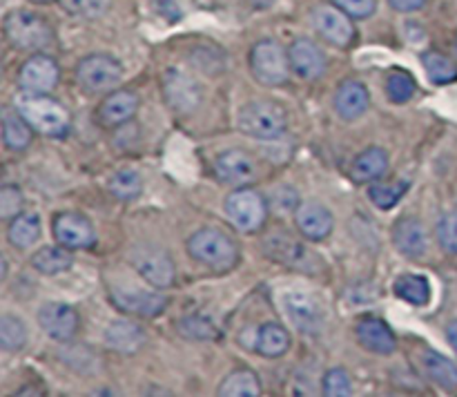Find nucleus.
Masks as SVG:
<instances>
[{
	"label": "nucleus",
	"instance_id": "f257e3e1",
	"mask_svg": "<svg viewBox=\"0 0 457 397\" xmlns=\"http://www.w3.org/2000/svg\"><path fill=\"white\" fill-rule=\"evenodd\" d=\"M16 110L22 119L31 125V129L43 136L61 138L70 129V114L58 101L49 98L47 94L22 92L16 98Z\"/></svg>",
	"mask_w": 457,
	"mask_h": 397
},
{
	"label": "nucleus",
	"instance_id": "f03ea898",
	"mask_svg": "<svg viewBox=\"0 0 457 397\" xmlns=\"http://www.w3.org/2000/svg\"><path fill=\"white\" fill-rule=\"evenodd\" d=\"M187 252L192 259L205 263L212 270H230L239 259V248L226 232L217 227H204L187 239Z\"/></svg>",
	"mask_w": 457,
	"mask_h": 397
},
{
	"label": "nucleus",
	"instance_id": "7ed1b4c3",
	"mask_svg": "<svg viewBox=\"0 0 457 397\" xmlns=\"http://www.w3.org/2000/svg\"><path fill=\"white\" fill-rule=\"evenodd\" d=\"M4 36L16 49L25 52H38L52 45L54 34L52 27L38 13L27 12V9H16V12L4 16Z\"/></svg>",
	"mask_w": 457,
	"mask_h": 397
},
{
	"label": "nucleus",
	"instance_id": "20e7f679",
	"mask_svg": "<svg viewBox=\"0 0 457 397\" xmlns=\"http://www.w3.org/2000/svg\"><path fill=\"white\" fill-rule=\"evenodd\" d=\"M239 129L259 141H275L288 128L286 112L272 101H250L239 112Z\"/></svg>",
	"mask_w": 457,
	"mask_h": 397
},
{
	"label": "nucleus",
	"instance_id": "39448f33",
	"mask_svg": "<svg viewBox=\"0 0 457 397\" xmlns=\"http://www.w3.org/2000/svg\"><path fill=\"white\" fill-rule=\"evenodd\" d=\"M290 70L293 67H290L288 54L277 40H259L250 49V71L262 85H268V87L284 85L288 80Z\"/></svg>",
	"mask_w": 457,
	"mask_h": 397
},
{
	"label": "nucleus",
	"instance_id": "423d86ee",
	"mask_svg": "<svg viewBox=\"0 0 457 397\" xmlns=\"http://www.w3.org/2000/svg\"><path fill=\"white\" fill-rule=\"evenodd\" d=\"M123 79V67L116 58L105 56V54H92L83 58L76 67V80L80 89L87 94H101L114 87Z\"/></svg>",
	"mask_w": 457,
	"mask_h": 397
},
{
	"label": "nucleus",
	"instance_id": "0eeeda50",
	"mask_svg": "<svg viewBox=\"0 0 457 397\" xmlns=\"http://www.w3.org/2000/svg\"><path fill=\"white\" fill-rule=\"evenodd\" d=\"M132 266L138 275L154 288L163 290L174 284V261L168 250L156 248V245H137L132 250Z\"/></svg>",
	"mask_w": 457,
	"mask_h": 397
},
{
	"label": "nucleus",
	"instance_id": "6e6552de",
	"mask_svg": "<svg viewBox=\"0 0 457 397\" xmlns=\"http://www.w3.org/2000/svg\"><path fill=\"white\" fill-rule=\"evenodd\" d=\"M266 199L257 190H250V187L232 192L226 199L228 219L241 232H254L257 227H262V223L266 221Z\"/></svg>",
	"mask_w": 457,
	"mask_h": 397
},
{
	"label": "nucleus",
	"instance_id": "1a4fd4ad",
	"mask_svg": "<svg viewBox=\"0 0 457 397\" xmlns=\"http://www.w3.org/2000/svg\"><path fill=\"white\" fill-rule=\"evenodd\" d=\"M52 232L61 245L70 250L92 248L96 244V232L92 221L79 212H61L54 217Z\"/></svg>",
	"mask_w": 457,
	"mask_h": 397
},
{
	"label": "nucleus",
	"instance_id": "9d476101",
	"mask_svg": "<svg viewBox=\"0 0 457 397\" xmlns=\"http://www.w3.org/2000/svg\"><path fill=\"white\" fill-rule=\"evenodd\" d=\"M163 94L168 105L179 114L196 110L201 103V87L190 74L170 67L163 74Z\"/></svg>",
	"mask_w": 457,
	"mask_h": 397
},
{
	"label": "nucleus",
	"instance_id": "9b49d317",
	"mask_svg": "<svg viewBox=\"0 0 457 397\" xmlns=\"http://www.w3.org/2000/svg\"><path fill=\"white\" fill-rule=\"evenodd\" d=\"M58 76H61V70L52 56L34 54L22 62L21 71H18V85L22 87V92L47 94L58 83Z\"/></svg>",
	"mask_w": 457,
	"mask_h": 397
},
{
	"label": "nucleus",
	"instance_id": "f8f14e48",
	"mask_svg": "<svg viewBox=\"0 0 457 397\" xmlns=\"http://www.w3.org/2000/svg\"><path fill=\"white\" fill-rule=\"evenodd\" d=\"M315 27L321 38L328 40L335 47H346L355 38V27H353L351 16L337 4H321L315 9Z\"/></svg>",
	"mask_w": 457,
	"mask_h": 397
},
{
	"label": "nucleus",
	"instance_id": "ddd939ff",
	"mask_svg": "<svg viewBox=\"0 0 457 397\" xmlns=\"http://www.w3.org/2000/svg\"><path fill=\"white\" fill-rule=\"evenodd\" d=\"M110 297L119 310L138 317H154L163 312L165 306H168V299L161 293H154V290L112 288Z\"/></svg>",
	"mask_w": 457,
	"mask_h": 397
},
{
	"label": "nucleus",
	"instance_id": "4468645a",
	"mask_svg": "<svg viewBox=\"0 0 457 397\" xmlns=\"http://www.w3.org/2000/svg\"><path fill=\"white\" fill-rule=\"evenodd\" d=\"M38 324L54 342H70L79 330V312L67 303H43L38 310Z\"/></svg>",
	"mask_w": 457,
	"mask_h": 397
},
{
	"label": "nucleus",
	"instance_id": "2eb2a0df",
	"mask_svg": "<svg viewBox=\"0 0 457 397\" xmlns=\"http://www.w3.org/2000/svg\"><path fill=\"white\" fill-rule=\"evenodd\" d=\"M284 310L295 324V328L302 330V333L315 335L324 326V308L320 306L315 297L306 293H286Z\"/></svg>",
	"mask_w": 457,
	"mask_h": 397
},
{
	"label": "nucleus",
	"instance_id": "dca6fc26",
	"mask_svg": "<svg viewBox=\"0 0 457 397\" xmlns=\"http://www.w3.org/2000/svg\"><path fill=\"white\" fill-rule=\"evenodd\" d=\"M214 172L228 186H245L257 177V165L254 159L245 150H226L214 161Z\"/></svg>",
	"mask_w": 457,
	"mask_h": 397
},
{
	"label": "nucleus",
	"instance_id": "f3484780",
	"mask_svg": "<svg viewBox=\"0 0 457 397\" xmlns=\"http://www.w3.org/2000/svg\"><path fill=\"white\" fill-rule=\"evenodd\" d=\"M290 67L303 80L320 79L326 71V54L311 38H297L288 47Z\"/></svg>",
	"mask_w": 457,
	"mask_h": 397
},
{
	"label": "nucleus",
	"instance_id": "a211bd4d",
	"mask_svg": "<svg viewBox=\"0 0 457 397\" xmlns=\"http://www.w3.org/2000/svg\"><path fill=\"white\" fill-rule=\"evenodd\" d=\"M295 223H297L302 236L311 241H324L333 232L335 219L326 205L317 203V201H306V203H299L297 212H295Z\"/></svg>",
	"mask_w": 457,
	"mask_h": 397
},
{
	"label": "nucleus",
	"instance_id": "6ab92c4d",
	"mask_svg": "<svg viewBox=\"0 0 457 397\" xmlns=\"http://www.w3.org/2000/svg\"><path fill=\"white\" fill-rule=\"evenodd\" d=\"M138 110V96L129 89H116V92L107 94L105 101L98 105L96 119L103 128H119V125L128 123Z\"/></svg>",
	"mask_w": 457,
	"mask_h": 397
},
{
	"label": "nucleus",
	"instance_id": "aec40b11",
	"mask_svg": "<svg viewBox=\"0 0 457 397\" xmlns=\"http://www.w3.org/2000/svg\"><path fill=\"white\" fill-rule=\"evenodd\" d=\"M393 244L404 257L422 259L428 250L424 223L415 217H402L393 227Z\"/></svg>",
	"mask_w": 457,
	"mask_h": 397
},
{
	"label": "nucleus",
	"instance_id": "412c9836",
	"mask_svg": "<svg viewBox=\"0 0 457 397\" xmlns=\"http://www.w3.org/2000/svg\"><path fill=\"white\" fill-rule=\"evenodd\" d=\"M355 335L361 346L375 355H393L397 348L395 335L388 328L386 321H382L379 317H364L357 324Z\"/></svg>",
	"mask_w": 457,
	"mask_h": 397
},
{
	"label": "nucleus",
	"instance_id": "4be33fe9",
	"mask_svg": "<svg viewBox=\"0 0 457 397\" xmlns=\"http://www.w3.org/2000/svg\"><path fill=\"white\" fill-rule=\"evenodd\" d=\"M145 343V330L129 319L112 321L105 330V346L119 355H134Z\"/></svg>",
	"mask_w": 457,
	"mask_h": 397
},
{
	"label": "nucleus",
	"instance_id": "5701e85b",
	"mask_svg": "<svg viewBox=\"0 0 457 397\" xmlns=\"http://www.w3.org/2000/svg\"><path fill=\"white\" fill-rule=\"evenodd\" d=\"M263 252L272 259V261L281 263V266H297V263L306 261L308 252L293 235L288 232H270L263 239Z\"/></svg>",
	"mask_w": 457,
	"mask_h": 397
},
{
	"label": "nucleus",
	"instance_id": "b1692460",
	"mask_svg": "<svg viewBox=\"0 0 457 397\" xmlns=\"http://www.w3.org/2000/svg\"><path fill=\"white\" fill-rule=\"evenodd\" d=\"M370 105V94L366 89L364 83L360 80H346L342 87L337 89V96H335V110L342 119L355 120L369 110Z\"/></svg>",
	"mask_w": 457,
	"mask_h": 397
},
{
	"label": "nucleus",
	"instance_id": "393cba45",
	"mask_svg": "<svg viewBox=\"0 0 457 397\" xmlns=\"http://www.w3.org/2000/svg\"><path fill=\"white\" fill-rule=\"evenodd\" d=\"M388 170V154L382 147H369V150L361 152L355 161H353L351 177L357 183H370L378 181L386 174Z\"/></svg>",
	"mask_w": 457,
	"mask_h": 397
},
{
	"label": "nucleus",
	"instance_id": "a878e982",
	"mask_svg": "<svg viewBox=\"0 0 457 397\" xmlns=\"http://www.w3.org/2000/svg\"><path fill=\"white\" fill-rule=\"evenodd\" d=\"M254 348L262 357H268V360H277V357L286 355L290 348V335L288 330L281 324H263L259 328L257 339H254Z\"/></svg>",
	"mask_w": 457,
	"mask_h": 397
},
{
	"label": "nucleus",
	"instance_id": "bb28decb",
	"mask_svg": "<svg viewBox=\"0 0 457 397\" xmlns=\"http://www.w3.org/2000/svg\"><path fill=\"white\" fill-rule=\"evenodd\" d=\"M31 125L18 110H3V141L9 150H25L31 143Z\"/></svg>",
	"mask_w": 457,
	"mask_h": 397
},
{
	"label": "nucleus",
	"instance_id": "cd10ccee",
	"mask_svg": "<svg viewBox=\"0 0 457 397\" xmlns=\"http://www.w3.org/2000/svg\"><path fill=\"white\" fill-rule=\"evenodd\" d=\"M74 259H71L70 248L65 245H45L38 252L31 257V266L43 275H61V272L70 270Z\"/></svg>",
	"mask_w": 457,
	"mask_h": 397
},
{
	"label": "nucleus",
	"instance_id": "c85d7f7f",
	"mask_svg": "<svg viewBox=\"0 0 457 397\" xmlns=\"http://www.w3.org/2000/svg\"><path fill=\"white\" fill-rule=\"evenodd\" d=\"M40 236V219L34 212H21L18 217L12 219L7 230L9 244L16 245V248H29L38 241Z\"/></svg>",
	"mask_w": 457,
	"mask_h": 397
},
{
	"label": "nucleus",
	"instance_id": "c756f323",
	"mask_svg": "<svg viewBox=\"0 0 457 397\" xmlns=\"http://www.w3.org/2000/svg\"><path fill=\"white\" fill-rule=\"evenodd\" d=\"M424 368L437 386H442L445 391H457V366L449 357L436 351H427L424 352Z\"/></svg>",
	"mask_w": 457,
	"mask_h": 397
},
{
	"label": "nucleus",
	"instance_id": "7c9ffc66",
	"mask_svg": "<svg viewBox=\"0 0 457 397\" xmlns=\"http://www.w3.org/2000/svg\"><path fill=\"white\" fill-rule=\"evenodd\" d=\"M397 297L411 306H424L431 299V284L422 275H402L393 285Z\"/></svg>",
	"mask_w": 457,
	"mask_h": 397
},
{
	"label": "nucleus",
	"instance_id": "2f4dec72",
	"mask_svg": "<svg viewBox=\"0 0 457 397\" xmlns=\"http://www.w3.org/2000/svg\"><path fill=\"white\" fill-rule=\"evenodd\" d=\"M221 397H254L262 393V382L253 370H235L219 384Z\"/></svg>",
	"mask_w": 457,
	"mask_h": 397
},
{
	"label": "nucleus",
	"instance_id": "473e14b6",
	"mask_svg": "<svg viewBox=\"0 0 457 397\" xmlns=\"http://www.w3.org/2000/svg\"><path fill=\"white\" fill-rule=\"evenodd\" d=\"M422 65L427 70V76L436 85H446L453 83L457 79V65L451 61L449 56L440 52H427L422 56Z\"/></svg>",
	"mask_w": 457,
	"mask_h": 397
},
{
	"label": "nucleus",
	"instance_id": "72a5a7b5",
	"mask_svg": "<svg viewBox=\"0 0 457 397\" xmlns=\"http://www.w3.org/2000/svg\"><path fill=\"white\" fill-rule=\"evenodd\" d=\"M107 190H110L112 196H116V199L132 201L141 194L143 181L141 177H138V172H134V170H119V172L112 174L110 181H107Z\"/></svg>",
	"mask_w": 457,
	"mask_h": 397
},
{
	"label": "nucleus",
	"instance_id": "f704fd0d",
	"mask_svg": "<svg viewBox=\"0 0 457 397\" xmlns=\"http://www.w3.org/2000/svg\"><path fill=\"white\" fill-rule=\"evenodd\" d=\"M27 328L18 317L3 315L0 317V348L3 351H18L25 346Z\"/></svg>",
	"mask_w": 457,
	"mask_h": 397
},
{
	"label": "nucleus",
	"instance_id": "c9c22d12",
	"mask_svg": "<svg viewBox=\"0 0 457 397\" xmlns=\"http://www.w3.org/2000/svg\"><path fill=\"white\" fill-rule=\"evenodd\" d=\"M386 94L393 103H406L415 94L413 76L406 74L404 70H393L386 76Z\"/></svg>",
	"mask_w": 457,
	"mask_h": 397
},
{
	"label": "nucleus",
	"instance_id": "e433bc0d",
	"mask_svg": "<svg viewBox=\"0 0 457 397\" xmlns=\"http://www.w3.org/2000/svg\"><path fill=\"white\" fill-rule=\"evenodd\" d=\"M406 187H409V183H375L369 190V196L379 210H391L393 205L400 203Z\"/></svg>",
	"mask_w": 457,
	"mask_h": 397
},
{
	"label": "nucleus",
	"instance_id": "4c0bfd02",
	"mask_svg": "<svg viewBox=\"0 0 457 397\" xmlns=\"http://www.w3.org/2000/svg\"><path fill=\"white\" fill-rule=\"evenodd\" d=\"M179 330L190 339H214L219 335L217 324H214L208 315L186 317V319L179 324Z\"/></svg>",
	"mask_w": 457,
	"mask_h": 397
},
{
	"label": "nucleus",
	"instance_id": "58836bf2",
	"mask_svg": "<svg viewBox=\"0 0 457 397\" xmlns=\"http://www.w3.org/2000/svg\"><path fill=\"white\" fill-rule=\"evenodd\" d=\"M61 7L65 9L70 16L76 18H101L107 13L112 0H58Z\"/></svg>",
	"mask_w": 457,
	"mask_h": 397
},
{
	"label": "nucleus",
	"instance_id": "ea45409f",
	"mask_svg": "<svg viewBox=\"0 0 457 397\" xmlns=\"http://www.w3.org/2000/svg\"><path fill=\"white\" fill-rule=\"evenodd\" d=\"M437 241L445 252L457 254V212H446L437 221Z\"/></svg>",
	"mask_w": 457,
	"mask_h": 397
},
{
	"label": "nucleus",
	"instance_id": "a19ab883",
	"mask_svg": "<svg viewBox=\"0 0 457 397\" xmlns=\"http://www.w3.org/2000/svg\"><path fill=\"white\" fill-rule=\"evenodd\" d=\"M353 393L351 377L344 368H330L324 375V395L328 397H346Z\"/></svg>",
	"mask_w": 457,
	"mask_h": 397
},
{
	"label": "nucleus",
	"instance_id": "79ce46f5",
	"mask_svg": "<svg viewBox=\"0 0 457 397\" xmlns=\"http://www.w3.org/2000/svg\"><path fill=\"white\" fill-rule=\"evenodd\" d=\"M22 210V192L18 186H3L0 187V217L13 219Z\"/></svg>",
	"mask_w": 457,
	"mask_h": 397
},
{
	"label": "nucleus",
	"instance_id": "37998d69",
	"mask_svg": "<svg viewBox=\"0 0 457 397\" xmlns=\"http://www.w3.org/2000/svg\"><path fill=\"white\" fill-rule=\"evenodd\" d=\"M339 9L348 13L351 18H369L373 16L378 3L375 0H333Z\"/></svg>",
	"mask_w": 457,
	"mask_h": 397
},
{
	"label": "nucleus",
	"instance_id": "c03bdc74",
	"mask_svg": "<svg viewBox=\"0 0 457 397\" xmlns=\"http://www.w3.org/2000/svg\"><path fill=\"white\" fill-rule=\"evenodd\" d=\"M270 205L277 210V212H288V210H297L299 208L297 192H295L293 187H279V190L272 192Z\"/></svg>",
	"mask_w": 457,
	"mask_h": 397
},
{
	"label": "nucleus",
	"instance_id": "a18cd8bd",
	"mask_svg": "<svg viewBox=\"0 0 457 397\" xmlns=\"http://www.w3.org/2000/svg\"><path fill=\"white\" fill-rule=\"evenodd\" d=\"M388 4L397 12H418L427 4V0H388Z\"/></svg>",
	"mask_w": 457,
	"mask_h": 397
},
{
	"label": "nucleus",
	"instance_id": "49530a36",
	"mask_svg": "<svg viewBox=\"0 0 457 397\" xmlns=\"http://www.w3.org/2000/svg\"><path fill=\"white\" fill-rule=\"evenodd\" d=\"M446 337H449L451 346H453L455 352H457V319L451 321V324L446 326Z\"/></svg>",
	"mask_w": 457,
	"mask_h": 397
},
{
	"label": "nucleus",
	"instance_id": "de8ad7c7",
	"mask_svg": "<svg viewBox=\"0 0 457 397\" xmlns=\"http://www.w3.org/2000/svg\"><path fill=\"white\" fill-rule=\"evenodd\" d=\"M31 3H52V0H31Z\"/></svg>",
	"mask_w": 457,
	"mask_h": 397
},
{
	"label": "nucleus",
	"instance_id": "09e8293b",
	"mask_svg": "<svg viewBox=\"0 0 457 397\" xmlns=\"http://www.w3.org/2000/svg\"><path fill=\"white\" fill-rule=\"evenodd\" d=\"M455 52H457V40H455Z\"/></svg>",
	"mask_w": 457,
	"mask_h": 397
}]
</instances>
